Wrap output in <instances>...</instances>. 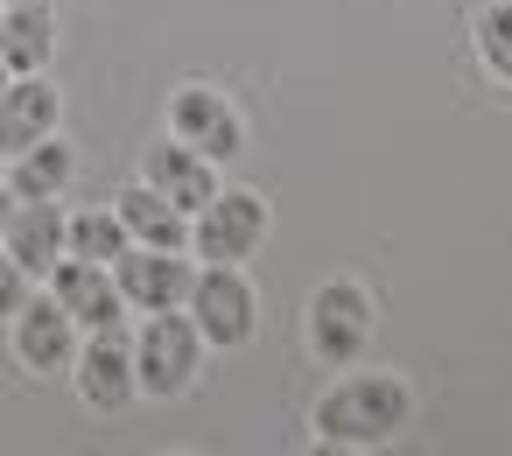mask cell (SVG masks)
Segmentation results:
<instances>
[{"label":"cell","instance_id":"15","mask_svg":"<svg viewBox=\"0 0 512 456\" xmlns=\"http://www.w3.org/2000/svg\"><path fill=\"white\" fill-rule=\"evenodd\" d=\"M0 246H8L36 281L64 260V197H43V204H15L8 211V232H0Z\"/></svg>","mask_w":512,"mask_h":456},{"label":"cell","instance_id":"7","mask_svg":"<svg viewBox=\"0 0 512 456\" xmlns=\"http://www.w3.org/2000/svg\"><path fill=\"white\" fill-rule=\"evenodd\" d=\"M113 281H120V295H127L134 316H155V309H183L190 302L197 260L190 253H169V246H127L113 260Z\"/></svg>","mask_w":512,"mask_h":456},{"label":"cell","instance_id":"9","mask_svg":"<svg viewBox=\"0 0 512 456\" xmlns=\"http://www.w3.org/2000/svg\"><path fill=\"white\" fill-rule=\"evenodd\" d=\"M50 295L71 309V323L78 330H127V295H120V281H113V267H99V260H78V253H64L50 274Z\"/></svg>","mask_w":512,"mask_h":456},{"label":"cell","instance_id":"11","mask_svg":"<svg viewBox=\"0 0 512 456\" xmlns=\"http://www.w3.org/2000/svg\"><path fill=\"white\" fill-rule=\"evenodd\" d=\"M8 323H15V358H22L29 372H71L85 330L71 323V309H64L57 295H29Z\"/></svg>","mask_w":512,"mask_h":456},{"label":"cell","instance_id":"13","mask_svg":"<svg viewBox=\"0 0 512 456\" xmlns=\"http://www.w3.org/2000/svg\"><path fill=\"white\" fill-rule=\"evenodd\" d=\"M50 57H57L50 0H8V8H0V64H8V78L50 71Z\"/></svg>","mask_w":512,"mask_h":456},{"label":"cell","instance_id":"19","mask_svg":"<svg viewBox=\"0 0 512 456\" xmlns=\"http://www.w3.org/2000/svg\"><path fill=\"white\" fill-rule=\"evenodd\" d=\"M29 295H36V274H29V267L8 253V246H0V316H15Z\"/></svg>","mask_w":512,"mask_h":456},{"label":"cell","instance_id":"1","mask_svg":"<svg viewBox=\"0 0 512 456\" xmlns=\"http://www.w3.org/2000/svg\"><path fill=\"white\" fill-rule=\"evenodd\" d=\"M407 414H414V393H407L393 372H344V379L316 400L309 428H316V442H330V449H379V442H393V435L407 428Z\"/></svg>","mask_w":512,"mask_h":456},{"label":"cell","instance_id":"18","mask_svg":"<svg viewBox=\"0 0 512 456\" xmlns=\"http://www.w3.org/2000/svg\"><path fill=\"white\" fill-rule=\"evenodd\" d=\"M470 36H477V64H484L498 85H512V8H484Z\"/></svg>","mask_w":512,"mask_h":456},{"label":"cell","instance_id":"14","mask_svg":"<svg viewBox=\"0 0 512 456\" xmlns=\"http://www.w3.org/2000/svg\"><path fill=\"white\" fill-rule=\"evenodd\" d=\"M71 176H78V155H71V141H64V134H43L36 148L8 155V169H0V183L15 190V204L64 197V190H71Z\"/></svg>","mask_w":512,"mask_h":456},{"label":"cell","instance_id":"6","mask_svg":"<svg viewBox=\"0 0 512 456\" xmlns=\"http://www.w3.org/2000/svg\"><path fill=\"white\" fill-rule=\"evenodd\" d=\"M365 337H372V295L358 281H323L309 295V351L323 365H358Z\"/></svg>","mask_w":512,"mask_h":456},{"label":"cell","instance_id":"3","mask_svg":"<svg viewBox=\"0 0 512 456\" xmlns=\"http://www.w3.org/2000/svg\"><path fill=\"white\" fill-rule=\"evenodd\" d=\"M190 323L204 330V344L211 351H239V344H253V330H260V295H253V281H246V267H218V260H204L197 267V281H190Z\"/></svg>","mask_w":512,"mask_h":456},{"label":"cell","instance_id":"10","mask_svg":"<svg viewBox=\"0 0 512 456\" xmlns=\"http://www.w3.org/2000/svg\"><path fill=\"white\" fill-rule=\"evenodd\" d=\"M141 183H148L155 197H169L183 218H197V211L218 197V162H211V155H197L190 141H176V134H169V141H155V148L141 155Z\"/></svg>","mask_w":512,"mask_h":456},{"label":"cell","instance_id":"8","mask_svg":"<svg viewBox=\"0 0 512 456\" xmlns=\"http://www.w3.org/2000/svg\"><path fill=\"white\" fill-rule=\"evenodd\" d=\"M169 134L190 141V148L211 155V162H232V155L246 148L239 106H232L225 92H211V85H176V99H169Z\"/></svg>","mask_w":512,"mask_h":456},{"label":"cell","instance_id":"16","mask_svg":"<svg viewBox=\"0 0 512 456\" xmlns=\"http://www.w3.org/2000/svg\"><path fill=\"white\" fill-rule=\"evenodd\" d=\"M113 211H120V225H127V239H134V246H169V253H190V218H183L169 197H155L148 183L120 190V197H113Z\"/></svg>","mask_w":512,"mask_h":456},{"label":"cell","instance_id":"21","mask_svg":"<svg viewBox=\"0 0 512 456\" xmlns=\"http://www.w3.org/2000/svg\"><path fill=\"white\" fill-rule=\"evenodd\" d=\"M0 85H8V64H0Z\"/></svg>","mask_w":512,"mask_h":456},{"label":"cell","instance_id":"4","mask_svg":"<svg viewBox=\"0 0 512 456\" xmlns=\"http://www.w3.org/2000/svg\"><path fill=\"white\" fill-rule=\"evenodd\" d=\"M260 246H267V197L218 183V197L190 218V253L197 260H218V267H246Z\"/></svg>","mask_w":512,"mask_h":456},{"label":"cell","instance_id":"5","mask_svg":"<svg viewBox=\"0 0 512 456\" xmlns=\"http://www.w3.org/2000/svg\"><path fill=\"white\" fill-rule=\"evenodd\" d=\"M71 379H78V400L92 414H120L141 400V379H134V337L127 330H85L78 337V358H71Z\"/></svg>","mask_w":512,"mask_h":456},{"label":"cell","instance_id":"22","mask_svg":"<svg viewBox=\"0 0 512 456\" xmlns=\"http://www.w3.org/2000/svg\"><path fill=\"white\" fill-rule=\"evenodd\" d=\"M0 8H8V0H0Z\"/></svg>","mask_w":512,"mask_h":456},{"label":"cell","instance_id":"20","mask_svg":"<svg viewBox=\"0 0 512 456\" xmlns=\"http://www.w3.org/2000/svg\"><path fill=\"white\" fill-rule=\"evenodd\" d=\"M8 211H15V190H8V183H0V232H8Z\"/></svg>","mask_w":512,"mask_h":456},{"label":"cell","instance_id":"12","mask_svg":"<svg viewBox=\"0 0 512 456\" xmlns=\"http://www.w3.org/2000/svg\"><path fill=\"white\" fill-rule=\"evenodd\" d=\"M57 120H64V99H57V85L43 71L8 78V85H0V162L36 148L43 134H57Z\"/></svg>","mask_w":512,"mask_h":456},{"label":"cell","instance_id":"2","mask_svg":"<svg viewBox=\"0 0 512 456\" xmlns=\"http://www.w3.org/2000/svg\"><path fill=\"white\" fill-rule=\"evenodd\" d=\"M204 330L190 323V309H155L134 330V379L148 400H183L204 372Z\"/></svg>","mask_w":512,"mask_h":456},{"label":"cell","instance_id":"17","mask_svg":"<svg viewBox=\"0 0 512 456\" xmlns=\"http://www.w3.org/2000/svg\"><path fill=\"white\" fill-rule=\"evenodd\" d=\"M127 246H134V239H127V225H120L113 204H106V211H71V218H64V253H78V260L113 267Z\"/></svg>","mask_w":512,"mask_h":456}]
</instances>
